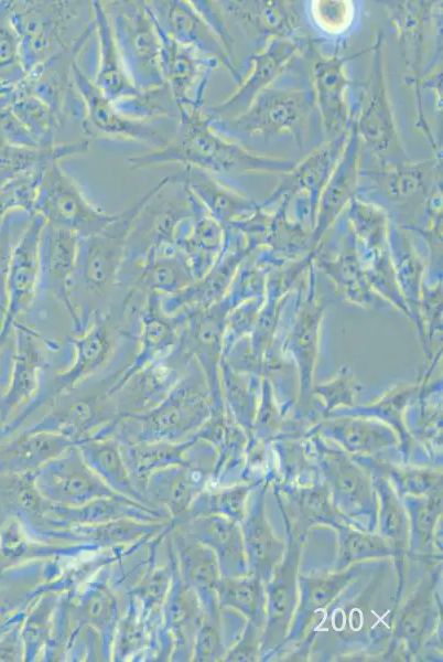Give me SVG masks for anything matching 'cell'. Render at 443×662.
<instances>
[{
    "label": "cell",
    "instance_id": "cell-27",
    "mask_svg": "<svg viewBox=\"0 0 443 662\" xmlns=\"http://www.w3.org/2000/svg\"><path fill=\"white\" fill-rule=\"evenodd\" d=\"M290 604V594L285 586L277 587L272 594V611L275 615H283Z\"/></svg>",
    "mask_w": 443,
    "mask_h": 662
},
{
    "label": "cell",
    "instance_id": "cell-11",
    "mask_svg": "<svg viewBox=\"0 0 443 662\" xmlns=\"http://www.w3.org/2000/svg\"><path fill=\"white\" fill-rule=\"evenodd\" d=\"M79 237L66 229L44 224L39 247L37 296H53L65 306L72 317L75 332L78 319L72 288Z\"/></svg>",
    "mask_w": 443,
    "mask_h": 662
},
{
    "label": "cell",
    "instance_id": "cell-10",
    "mask_svg": "<svg viewBox=\"0 0 443 662\" xmlns=\"http://www.w3.org/2000/svg\"><path fill=\"white\" fill-rule=\"evenodd\" d=\"M84 50L72 49L47 58L29 73L21 83L48 106L60 129L67 120L79 127L84 118L82 98L73 77V65Z\"/></svg>",
    "mask_w": 443,
    "mask_h": 662
},
{
    "label": "cell",
    "instance_id": "cell-23",
    "mask_svg": "<svg viewBox=\"0 0 443 662\" xmlns=\"http://www.w3.org/2000/svg\"><path fill=\"white\" fill-rule=\"evenodd\" d=\"M385 544L380 538L366 535H352L346 541V551L353 556L385 551Z\"/></svg>",
    "mask_w": 443,
    "mask_h": 662
},
{
    "label": "cell",
    "instance_id": "cell-25",
    "mask_svg": "<svg viewBox=\"0 0 443 662\" xmlns=\"http://www.w3.org/2000/svg\"><path fill=\"white\" fill-rule=\"evenodd\" d=\"M337 483L341 490L352 496L361 491V479L356 472H338Z\"/></svg>",
    "mask_w": 443,
    "mask_h": 662
},
{
    "label": "cell",
    "instance_id": "cell-12",
    "mask_svg": "<svg viewBox=\"0 0 443 662\" xmlns=\"http://www.w3.org/2000/svg\"><path fill=\"white\" fill-rule=\"evenodd\" d=\"M161 296L156 292L145 295L139 311L136 354L127 370L110 388L112 396L136 373L147 365L166 356L177 345L181 314H168L161 308Z\"/></svg>",
    "mask_w": 443,
    "mask_h": 662
},
{
    "label": "cell",
    "instance_id": "cell-18",
    "mask_svg": "<svg viewBox=\"0 0 443 662\" xmlns=\"http://www.w3.org/2000/svg\"><path fill=\"white\" fill-rule=\"evenodd\" d=\"M13 113L40 149L54 147L60 130L55 116L40 98L22 83L14 97Z\"/></svg>",
    "mask_w": 443,
    "mask_h": 662
},
{
    "label": "cell",
    "instance_id": "cell-28",
    "mask_svg": "<svg viewBox=\"0 0 443 662\" xmlns=\"http://www.w3.org/2000/svg\"><path fill=\"white\" fill-rule=\"evenodd\" d=\"M385 520L387 531L391 533L390 535L396 536L401 528V515L392 502H388V505L385 508Z\"/></svg>",
    "mask_w": 443,
    "mask_h": 662
},
{
    "label": "cell",
    "instance_id": "cell-19",
    "mask_svg": "<svg viewBox=\"0 0 443 662\" xmlns=\"http://www.w3.org/2000/svg\"><path fill=\"white\" fill-rule=\"evenodd\" d=\"M112 104L120 114L136 120H179L180 118L179 108L166 84L139 90L136 95L115 100Z\"/></svg>",
    "mask_w": 443,
    "mask_h": 662
},
{
    "label": "cell",
    "instance_id": "cell-20",
    "mask_svg": "<svg viewBox=\"0 0 443 662\" xmlns=\"http://www.w3.org/2000/svg\"><path fill=\"white\" fill-rule=\"evenodd\" d=\"M33 214L18 210L10 217H6L0 228V330L7 310V280L11 254Z\"/></svg>",
    "mask_w": 443,
    "mask_h": 662
},
{
    "label": "cell",
    "instance_id": "cell-15",
    "mask_svg": "<svg viewBox=\"0 0 443 662\" xmlns=\"http://www.w3.org/2000/svg\"><path fill=\"white\" fill-rule=\"evenodd\" d=\"M93 8L97 58L91 81L112 102L136 95L139 90L133 86L123 67L102 2L93 1Z\"/></svg>",
    "mask_w": 443,
    "mask_h": 662
},
{
    "label": "cell",
    "instance_id": "cell-4",
    "mask_svg": "<svg viewBox=\"0 0 443 662\" xmlns=\"http://www.w3.org/2000/svg\"><path fill=\"white\" fill-rule=\"evenodd\" d=\"M123 67L138 90L164 83L160 62V36L145 1H101Z\"/></svg>",
    "mask_w": 443,
    "mask_h": 662
},
{
    "label": "cell",
    "instance_id": "cell-22",
    "mask_svg": "<svg viewBox=\"0 0 443 662\" xmlns=\"http://www.w3.org/2000/svg\"><path fill=\"white\" fill-rule=\"evenodd\" d=\"M343 587V577L317 580L310 588L311 602L317 607L325 606Z\"/></svg>",
    "mask_w": 443,
    "mask_h": 662
},
{
    "label": "cell",
    "instance_id": "cell-29",
    "mask_svg": "<svg viewBox=\"0 0 443 662\" xmlns=\"http://www.w3.org/2000/svg\"><path fill=\"white\" fill-rule=\"evenodd\" d=\"M419 480L421 481V480H422V477H419ZM419 484H420L421 487L423 485V484H422V482H419ZM423 487H424V485H423Z\"/></svg>",
    "mask_w": 443,
    "mask_h": 662
},
{
    "label": "cell",
    "instance_id": "cell-1",
    "mask_svg": "<svg viewBox=\"0 0 443 662\" xmlns=\"http://www.w3.org/2000/svg\"><path fill=\"white\" fill-rule=\"evenodd\" d=\"M12 21L25 75L60 52L85 50L95 32L93 1H20Z\"/></svg>",
    "mask_w": 443,
    "mask_h": 662
},
{
    "label": "cell",
    "instance_id": "cell-5",
    "mask_svg": "<svg viewBox=\"0 0 443 662\" xmlns=\"http://www.w3.org/2000/svg\"><path fill=\"white\" fill-rule=\"evenodd\" d=\"M73 77L83 102L84 118L79 129L85 138L137 142L152 149L166 145L174 136L179 120L143 121L120 114L112 102L94 85L78 61L73 65Z\"/></svg>",
    "mask_w": 443,
    "mask_h": 662
},
{
    "label": "cell",
    "instance_id": "cell-2",
    "mask_svg": "<svg viewBox=\"0 0 443 662\" xmlns=\"http://www.w3.org/2000/svg\"><path fill=\"white\" fill-rule=\"evenodd\" d=\"M142 204V196L117 214L101 232L80 237L77 244L72 296L82 332L104 310L125 260L127 238Z\"/></svg>",
    "mask_w": 443,
    "mask_h": 662
},
{
    "label": "cell",
    "instance_id": "cell-16",
    "mask_svg": "<svg viewBox=\"0 0 443 662\" xmlns=\"http://www.w3.org/2000/svg\"><path fill=\"white\" fill-rule=\"evenodd\" d=\"M42 472L40 481L54 500L79 502L107 493L76 452L53 461Z\"/></svg>",
    "mask_w": 443,
    "mask_h": 662
},
{
    "label": "cell",
    "instance_id": "cell-24",
    "mask_svg": "<svg viewBox=\"0 0 443 662\" xmlns=\"http://www.w3.org/2000/svg\"><path fill=\"white\" fill-rule=\"evenodd\" d=\"M271 540L263 525H253L250 531V546L253 555L261 562L268 559L271 554Z\"/></svg>",
    "mask_w": 443,
    "mask_h": 662
},
{
    "label": "cell",
    "instance_id": "cell-14",
    "mask_svg": "<svg viewBox=\"0 0 443 662\" xmlns=\"http://www.w3.org/2000/svg\"><path fill=\"white\" fill-rule=\"evenodd\" d=\"M123 281L129 285L130 289L144 295L149 292L162 296L179 293L191 281L186 256L175 249L150 253L140 259L123 263L117 284Z\"/></svg>",
    "mask_w": 443,
    "mask_h": 662
},
{
    "label": "cell",
    "instance_id": "cell-21",
    "mask_svg": "<svg viewBox=\"0 0 443 662\" xmlns=\"http://www.w3.org/2000/svg\"><path fill=\"white\" fill-rule=\"evenodd\" d=\"M82 449L85 457H89L102 472H107L118 483L127 481V474L116 444L109 441L86 442Z\"/></svg>",
    "mask_w": 443,
    "mask_h": 662
},
{
    "label": "cell",
    "instance_id": "cell-6",
    "mask_svg": "<svg viewBox=\"0 0 443 662\" xmlns=\"http://www.w3.org/2000/svg\"><path fill=\"white\" fill-rule=\"evenodd\" d=\"M123 303L115 311L97 313L82 332L72 339L74 357L71 365L55 374L54 378L29 404L34 409L48 401L86 382L89 376L104 369L115 354L118 341L129 334L121 328L126 319Z\"/></svg>",
    "mask_w": 443,
    "mask_h": 662
},
{
    "label": "cell",
    "instance_id": "cell-3",
    "mask_svg": "<svg viewBox=\"0 0 443 662\" xmlns=\"http://www.w3.org/2000/svg\"><path fill=\"white\" fill-rule=\"evenodd\" d=\"M191 191L185 183L168 175L142 196L132 222L123 263L150 253L173 252L182 224L190 217Z\"/></svg>",
    "mask_w": 443,
    "mask_h": 662
},
{
    "label": "cell",
    "instance_id": "cell-8",
    "mask_svg": "<svg viewBox=\"0 0 443 662\" xmlns=\"http://www.w3.org/2000/svg\"><path fill=\"white\" fill-rule=\"evenodd\" d=\"M44 218L34 213L17 242L7 280V310L0 330V349L9 343L12 327L33 308L37 296L39 247Z\"/></svg>",
    "mask_w": 443,
    "mask_h": 662
},
{
    "label": "cell",
    "instance_id": "cell-13",
    "mask_svg": "<svg viewBox=\"0 0 443 662\" xmlns=\"http://www.w3.org/2000/svg\"><path fill=\"white\" fill-rule=\"evenodd\" d=\"M13 352L8 384L0 397V412L31 403L42 389L44 354L35 329L22 319L12 327Z\"/></svg>",
    "mask_w": 443,
    "mask_h": 662
},
{
    "label": "cell",
    "instance_id": "cell-9",
    "mask_svg": "<svg viewBox=\"0 0 443 662\" xmlns=\"http://www.w3.org/2000/svg\"><path fill=\"white\" fill-rule=\"evenodd\" d=\"M127 366L93 383H82L55 398V405L40 424L37 431H48L72 437L87 427L112 414L115 403L110 388L119 380Z\"/></svg>",
    "mask_w": 443,
    "mask_h": 662
},
{
    "label": "cell",
    "instance_id": "cell-17",
    "mask_svg": "<svg viewBox=\"0 0 443 662\" xmlns=\"http://www.w3.org/2000/svg\"><path fill=\"white\" fill-rule=\"evenodd\" d=\"M156 29L160 36V62L164 83L173 95L180 116L194 111L192 87L198 68L194 49L171 39L158 26Z\"/></svg>",
    "mask_w": 443,
    "mask_h": 662
},
{
    "label": "cell",
    "instance_id": "cell-26",
    "mask_svg": "<svg viewBox=\"0 0 443 662\" xmlns=\"http://www.w3.org/2000/svg\"><path fill=\"white\" fill-rule=\"evenodd\" d=\"M231 597L240 605L252 606L255 602V590L248 584H238L230 591Z\"/></svg>",
    "mask_w": 443,
    "mask_h": 662
},
{
    "label": "cell",
    "instance_id": "cell-7",
    "mask_svg": "<svg viewBox=\"0 0 443 662\" xmlns=\"http://www.w3.org/2000/svg\"><path fill=\"white\" fill-rule=\"evenodd\" d=\"M33 211L45 223L69 231L79 238L101 232L117 216L94 205L58 161L43 172Z\"/></svg>",
    "mask_w": 443,
    "mask_h": 662
}]
</instances>
